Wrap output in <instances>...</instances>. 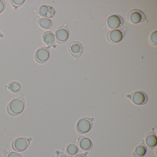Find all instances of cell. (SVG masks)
Returning <instances> with one entry per match:
<instances>
[{
  "instance_id": "obj_1",
  "label": "cell",
  "mask_w": 157,
  "mask_h": 157,
  "mask_svg": "<svg viewBox=\"0 0 157 157\" xmlns=\"http://www.w3.org/2000/svg\"><path fill=\"white\" fill-rule=\"evenodd\" d=\"M24 98L20 96L12 100L7 106V112L11 116H15L21 114L25 108Z\"/></svg>"
},
{
  "instance_id": "obj_2",
  "label": "cell",
  "mask_w": 157,
  "mask_h": 157,
  "mask_svg": "<svg viewBox=\"0 0 157 157\" xmlns=\"http://www.w3.org/2000/svg\"><path fill=\"white\" fill-rule=\"evenodd\" d=\"M127 19L129 22L134 24L147 21V18L144 13L138 10H132L129 11L127 14Z\"/></svg>"
},
{
  "instance_id": "obj_3",
  "label": "cell",
  "mask_w": 157,
  "mask_h": 157,
  "mask_svg": "<svg viewBox=\"0 0 157 157\" xmlns=\"http://www.w3.org/2000/svg\"><path fill=\"white\" fill-rule=\"evenodd\" d=\"M92 126V119L89 117H84L79 119L76 125V128L80 134H85L90 131Z\"/></svg>"
},
{
  "instance_id": "obj_4",
  "label": "cell",
  "mask_w": 157,
  "mask_h": 157,
  "mask_svg": "<svg viewBox=\"0 0 157 157\" xmlns=\"http://www.w3.org/2000/svg\"><path fill=\"white\" fill-rule=\"evenodd\" d=\"M126 29H117L109 31L107 34V39L108 42L112 44H117L121 42L124 37Z\"/></svg>"
},
{
  "instance_id": "obj_5",
  "label": "cell",
  "mask_w": 157,
  "mask_h": 157,
  "mask_svg": "<svg viewBox=\"0 0 157 157\" xmlns=\"http://www.w3.org/2000/svg\"><path fill=\"white\" fill-rule=\"evenodd\" d=\"M127 97L131 100L134 104L138 105H142L145 104L147 101V94L141 91H137L128 95Z\"/></svg>"
},
{
  "instance_id": "obj_6",
  "label": "cell",
  "mask_w": 157,
  "mask_h": 157,
  "mask_svg": "<svg viewBox=\"0 0 157 157\" xmlns=\"http://www.w3.org/2000/svg\"><path fill=\"white\" fill-rule=\"evenodd\" d=\"M124 23L123 18L120 15L117 14L109 16L105 21L106 26L111 29L120 28L123 26Z\"/></svg>"
},
{
  "instance_id": "obj_7",
  "label": "cell",
  "mask_w": 157,
  "mask_h": 157,
  "mask_svg": "<svg viewBox=\"0 0 157 157\" xmlns=\"http://www.w3.org/2000/svg\"><path fill=\"white\" fill-rule=\"evenodd\" d=\"M30 144L29 139L26 138L21 137L15 139L12 143V147L15 151L22 152L25 151Z\"/></svg>"
},
{
  "instance_id": "obj_8",
  "label": "cell",
  "mask_w": 157,
  "mask_h": 157,
  "mask_svg": "<svg viewBox=\"0 0 157 157\" xmlns=\"http://www.w3.org/2000/svg\"><path fill=\"white\" fill-rule=\"evenodd\" d=\"M56 42L59 44L66 43L69 37V31L66 26H61L59 27L55 33Z\"/></svg>"
},
{
  "instance_id": "obj_9",
  "label": "cell",
  "mask_w": 157,
  "mask_h": 157,
  "mask_svg": "<svg viewBox=\"0 0 157 157\" xmlns=\"http://www.w3.org/2000/svg\"><path fill=\"white\" fill-rule=\"evenodd\" d=\"M35 59L39 63L46 62L50 57V51L46 47H42L36 50L35 53Z\"/></svg>"
},
{
  "instance_id": "obj_10",
  "label": "cell",
  "mask_w": 157,
  "mask_h": 157,
  "mask_svg": "<svg viewBox=\"0 0 157 157\" xmlns=\"http://www.w3.org/2000/svg\"><path fill=\"white\" fill-rule=\"evenodd\" d=\"M68 48L71 55L75 58H78L83 53V46L80 43L77 41L71 43Z\"/></svg>"
},
{
  "instance_id": "obj_11",
  "label": "cell",
  "mask_w": 157,
  "mask_h": 157,
  "mask_svg": "<svg viewBox=\"0 0 157 157\" xmlns=\"http://www.w3.org/2000/svg\"><path fill=\"white\" fill-rule=\"evenodd\" d=\"M37 12L40 16L48 19L53 18L56 13L55 9L48 5H43L39 7Z\"/></svg>"
},
{
  "instance_id": "obj_12",
  "label": "cell",
  "mask_w": 157,
  "mask_h": 157,
  "mask_svg": "<svg viewBox=\"0 0 157 157\" xmlns=\"http://www.w3.org/2000/svg\"><path fill=\"white\" fill-rule=\"evenodd\" d=\"M78 144L80 148L84 151H89L92 149L93 144L90 139L81 136L78 138Z\"/></svg>"
},
{
  "instance_id": "obj_13",
  "label": "cell",
  "mask_w": 157,
  "mask_h": 157,
  "mask_svg": "<svg viewBox=\"0 0 157 157\" xmlns=\"http://www.w3.org/2000/svg\"><path fill=\"white\" fill-rule=\"evenodd\" d=\"M145 143L148 147L154 149L157 145V138L153 131H150L145 137Z\"/></svg>"
},
{
  "instance_id": "obj_14",
  "label": "cell",
  "mask_w": 157,
  "mask_h": 157,
  "mask_svg": "<svg viewBox=\"0 0 157 157\" xmlns=\"http://www.w3.org/2000/svg\"><path fill=\"white\" fill-rule=\"evenodd\" d=\"M147 147L144 141H142L140 145L137 146L133 152L134 157H143L147 152Z\"/></svg>"
},
{
  "instance_id": "obj_15",
  "label": "cell",
  "mask_w": 157,
  "mask_h": 157,
  "mask_svg": "<svg viewBox=\"0 0 157 157\" xmlns=\"http://www.w3.org/2000/svg\"><path fill=\"white\" fill-rule=\"evenodd\" d=\"M43 40L44 43L47 45L52 46L55 44V36L50 31H48L44 33L43 36Z\"/></svg>"
},
{
  "instance_id": "obj_16",
  "label": "cell",
  "mask_w": 157,
  "mask_h": 157,
  "mask_svg": "<svg viewBox=\"0 0 157 157\" xmlns=\"http://www.w3.org/2000/svg\"><path fill=\"white\" fill-rule=\"evenodd\" d=\"M79 148L78 145L74 143H71L67 147L66 152L68 156L72 157L78 152Z\"/></svg>"
},
{
  "instance_id": "obj_17",
  "label": "cell",
  "mask_w": 157,
  "mask_h": 157,
  "mask_svg": "<svg viewBox=\"0 0 157 157\" xmlns=\"http://www.w3.org/2000/svg\"><path fill=\"white\" fill-rule=\"evenodd\" d=\"M38 23L39 26L45 30L50 29L53 25V22L50 19L43 18L39 19Z\"/></svg>"
},
{
  "instance_id": "obj_18",
  "label": "cell",
  "mask_w": 157,
  "mask_h": 157,
  "mask_svg": "<svg viewBox=\"0 0 157 157\" xmlns=\"http://www.w3.org/2000/svg\"><path fill=\"white\" fill-rule=\"evenodd\" d=\"M8 89L14 93H18L21 90L22 86L21 83L18 82L13 81L9 84Z\"/></svg>"
},
{
  "instance_id": "obj_19",
  "label": "cell",
  "mask_w": 157,
  "mask_h": 157,
  "mask_svg": "<svg viewBox=\"0 0 157 157\" xmlns=\"http://www.w3.org/2000/svg\"><path fill=\"white\" fill-rule=\"evenodd\" d=\"M150 42L152 45L156 46L157 44V31H154L151 33L150 36Z\"/></svg>"
},
{
  "instance_id": "obj_20",
  "label": "cell",
  "mask_w": 157,
  "mask_h": 157,
  "mask_svg": "<svg viewBox=\"0 0 157 157\" xmlns=\"http://www.w3.org/2000/svg\"><path fill=\"white\" fill-rule=\"evenodd\" d=\"M11 3L15 8L21 7L25 2V0H12Z\"/></svg>"
},
{
  "instance_id": "obj_21",
  "label": "cell",
  "mask_w": 157,
  "mask_h": 157,
  "mask_svg": "<svg viewBox=\"0 0 157 157\" xmlns=\"http://www.w3.org/2000/svg\"><path fill=\"white\" fill-rule=\"evenodd\" d=\"M5 157H23L21 154L15 151H8L5 154Z\"/></svg>"
},
{
  "instance_id": "obj_22",
  "label": "cell",
  "mask_w": 157,
  "mask_h": 157,
  "mask_svg": "<svg viewBox=\"0 0 157 157\" xmlns=\"http://www.w3.org/2000/svg\"><path fill=\"white\" fill-rule=\"evenodd\" d=\"M6 2L4 1L0 0V13L3 12L6 8Z\"/></svg>"
},
{
  "instance_id": "obj_23",
  "label": "cell",
  "mask_w": 157,
  "mask_h": 157,
  "mask_svg": "<svg viewBox=\"0 0 157 157\" xmlns=\"http://www.w3.org/2000/svg\"><path fill=\"white\" fill-rule=\"evenodd\" d=\"M57 157H68L65 153L62 151H57Z\"/></svg>"
},
{
  "instance_id": "obj_24",
  "label": "cell",
  "mask_w": 157,
  "mask_h": 157,
  "mask_svg": "<svg viewBox=\"0 0 157 157\" xmlns=\"http://www.w3.org/2000/svg\"><path fill=\"white\" fill-rule=\"evenodd\" d=\"M74 157H87V156L85 153H80V154H77Z\"/></svg>"
},
{
  "instance_id": "obj_25",
  "label": "cell",
  "mask_w": 157,
  "mask_h": 157,
  "mask_svg": "<svg viewBox=\"0 0 157 157\" xmlns=\"http://www.w3.org/2000/svg\"><path fill=\"white\" fill-rule=\"evenodd\" d=\"M1 36H2L1 33V32H0V37H1Z\"/></svg>"
}]
</instances>
